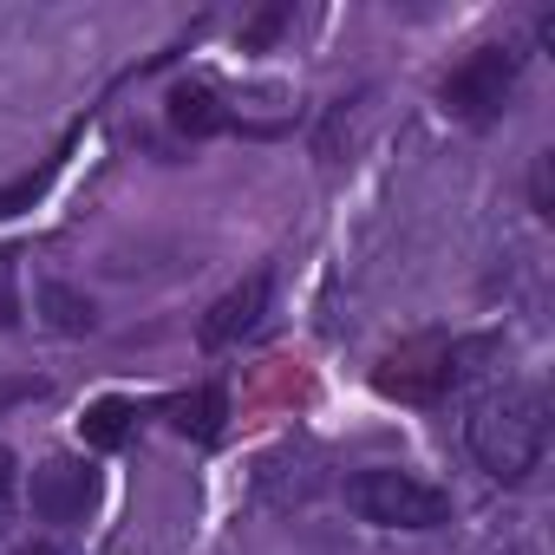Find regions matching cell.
Instances as JSON below:
<instances>
[{"label": "cell", "mask_w": 555, "mask_h": 555, "mask_svg": "<svg viewBox=\"0 0 555 555\" xmlns=\"http://www.w3.org/2000/svg\"><path fill=\"white\" fill-rule=\"evenodd\" d=\"M464 444L496 483H522L548 451V399H542V386L483 392L470 405V418H464Z\"/></svg>", "instance_id": "1"}, {"label": "cell", "mask_w": 555, "mask_h": 555, "mask_svg": "<svg viewBox=\"0 0 555 555\" xmlns=\"http://www.w3.org/2000/svg\"><path fill=\"white\" fill-rule=\"evenodd\" d=\"M347 509L360 522H373V529H412V535H425V529H444L457 503H451V490L425 483L418 470L366 464V470L347 477Z\"/></svg>", "instance_id": "2"}, {"label": "cell", "mask_w": 555, "mask_h": 555, "mask_svg": "<svg viewBox=\"0 0 555 555\" xmlns=\"http://www.w3.org/2000/svg\"><path fill=\"white\" fill-rule=\"evenodd\" d=\"M516 79H522V53L509 47V40H496V47H477L451 79H444V112L451 118H464V125H496L503 112H509V99H516Z\"/></svg>", "instance_id": "3"}, {"label": "cell", "mask_w": 555, "mask_h": 555, "mask_svg": "<svg viewBox=\"0 0 555 555\" xmlns=\"http://www.w3.org/2000/svg\"><path fill=\"white\" fill-rule=\"evenodd\" d=\"M464 347H451V340H418V347H405V353H392L386 366H379V392L386 399H412V405H438L457 379H464Z\"/></svg>", "instance_id": "4"}, {"label": "cell", "mask_w": 555, "mask_h": 555, "mask_svg": "<svg viewBox=\"0 0 555 555\" xmlns=\"http://www.w3.org/2000/svg\"><path fill=\"white\" fill-rule=\"evenodd\" d=\"M27 503H34L40 522L79 529V522L99 509V470L79 464V457H47V464L34 470V483H27Z\"/></svg>", "instance_id": "5"}, {"label": "cell", "mask_w": 555, "mask_h": 555, "mask_svg": "<svg viewBox=\"0 0 555 555\" xmlns=\"http://www.w3.org/2000/svg\"><path fill=\"white\" fill-rule=\"evenodd\" d=\"M268 314V274H248V282H235L209 314H203V327H196V340L209 347V353H222V347H235L255 321Z\"/></svg>", "instance_id": "6"}, {"label": "cell", "mask_w": 555, "mask_h": 555, "mask_svg": "<svg viewBox=\"0 0 555 555\" xmlns=\"http://www.w3.org/2000/svg\"><path fill=\"white\" fill-rule=\"evenodd\" d=\"M222 418H229V392L222 386H196V392H183L170 405V425L183 438H196V444H216L222 438Z\"/></svg>", "instance_id": "7"}, {"label": "cell", "mask_w": 555, "mask_h": 555, "mask_svg": "<svg viewBox=\"0 0 555 555\" xmlns=\"http://www.w3.org/2000/svg\"><path fill=\"white\" fill-rule=\"evenodd\" d=\"M170 125H177V131H190V138H209V131H229L235 118L216 105V92H209V86H177V92H170Z\"/></svg>", "instance_id": "8"}, {"label": "cell", "mask_w": 555, "mask_h": 555, "mask_svg": "<svg viewBox=\"0 0 555 555\" xmlns=\"http://www.w3.org/2000/svg\"><path fill=\"white\" fill-rule=\"evenodd\" d=\"M131 418H138V405H131V399H99V405H92V412L79 418V431H86V444L112 451V444H125Z\"/></svg>", "instance_id": "9"}, {"label": "cell", "mask_w": 555, "mask_h": 555, "mask_svg": "<svg viewBox=\"0 0 555 555\" xmlns=\"http://www.w3.org/2000/svg\"><path fill=\"white\" fill-rule=\"evenodd\" d=\"M40 301L53 308V327H60V334H92V301H79L66 282H47Z\"/></svg>", "instance_id": "10"}, {"label": "cell", "mask_w": 555, "mask_h": 555, "mask_svg": "<svg viewBox=\"0 0 555 555\" xmlns=\"http://www.w3.org/2000/svg\"><path fill=\"white\" fill-rule=\"evenodd\" d=\"M21 327V248H0V334Z\"/></svg>", "instance_id": "11"}, {"label": "cell", "mask_w": 555, "mask_h": 555, "mask_svg": "<svg viewBox=\"0 0 555 555\" xmlns=\"http://www.w3.org/2000/svg\"><path fill=\"white\" fill-rule=\"evenodd\" d=\"M14 496H21V464H14V451L0 444V516L14 509Z\"/></svg>", "instance_id": "12"}, {"label": "cell", "mask_w": 555, "mask_h": 555, "mask_svg": "<svg viewBox=\"0 0 555 555\" xmlns=\"http://www.w3.org/2000/svg\"><path fill=\"white\" fill-rule=\"evenodd\" d=\"M14 555H73V548H66V542H53V535H34V542H21Z\"/></svg>", "instance_id": "13"}, {"label": "cell", "mask_w": 555, "mask_h": 555, "mask_svg": "<svg viewBox=\"0 0 555 555\" xmlns=\"http://www.w3.org/2000/svg\"><path fill=\"white\" fill-rule=\"evenodd\" d=\"M535 209H542V216H548V151H542V157H535Z\"/></svg>", "instance_id": "14"}, {"label": "cell", "mask_w": 555, "mask_h": 555, "mask_svg": "<svg viewBox=\"0 0 555 555\" xmlns=\"http://www.w3.org/2000/svg\"><path fill=\"white\" fill-rule=\"evenodd\" d=\"M496 555H535V548H522V542H516V548H496Z\"/></svg>", "instance_id": "15"}]
</instances>
